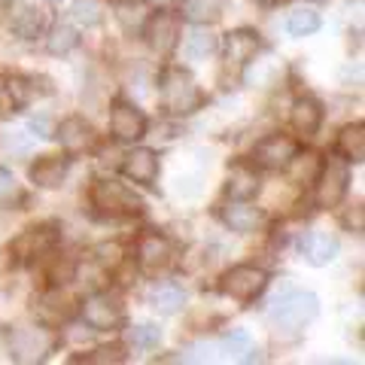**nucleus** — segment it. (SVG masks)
Here are the masks:
<instances>
[{
	"label": "nucleus",
	"mask_w": 365,
	"mask_h": 365,
	"mask_svg": "<svg viewBox=\"0 0 365 365\" xmlns=\"http://www.w3.org/2000/svg\"><path fill=\"white\" fill-rule=\"evenodd\" d=\"M52 137H58L64 155H71V158L91 153V150H95V143H98L95 128H91V122H86L83 116H67L58 128H55Z\"/></svg>",
	"instance_id": "f8f14e48"
},
{
	"label": "nucleus",
	"mask_w": 365,
	"mask_h": 365,
	"mask_svg": "<svg viewBox=\"0 0 365 365\" xmlns=\"http://www.w3.org/2000/svg\"><path fill=\"white\" fill-rule=\"evenodd\" d=\"M9 13H13V0H0V21L9 19Z\"/></svg>",
	"instance_id": "ea45409f"
},
{
	"label": "nucleus",
	"mask_w": 365,
	"mask_h": 365,
	"mask_svg": "<svg viewBox=\"0 0 365 365\" xmlns=\"http://www.w3.org/2000/svg\"><path fill=\"white\" fill-rule=\"evenodd\" d=\"M28 131H31L34 137H43V140H46V137H52V134H55V131H52V122L46 119V116H34V119L28 122Z\"/></svg>",
	"instance_id": "c9c22d12"
},
{
	"label": "nucleus",
	"mask_w": 365,
	"mask_h": 365,
	"mask_svg": "<svg viewBox=\"0 0 365 365\" xmlns=\"http://www.w3.org/2000/svg\"><path fill=\"white\" fill-rule=\"evenodd\" d=\"M362 220H365V213H362V207L356 204V210L344 216V225L350 228V232H362Z\"/></svg>",
	"instance_id": "4c0bfd02"
},
{
	"label": "nucleus",
	"mask_w": 365,
	"mask_h": 365,
	"mask_svg": "<svg viewBox=\"0 0 365 365\" xmlns=\"http://www.w3.org/2000/svg\"><path fill=\"white\" fill-rule=\"evenodd\" d=\"M323 104H319L317 98L311 95H304V98H295V104L289 110V122H292V128L299 131L302 137H314L319 131V125H323Z\"/></svg>",
	"instance_id": "6ab92c4d"
},
{
	"label": "nucleus",
	"mask_w": 365,
	"mask_h": 365,
	"mask_svg": "<svg viewBox=\"0 0 365 365\" xmlns=\"http://www.w3.org/2000/svg\"><path fill=\"white\" fill-rule=\"evenodd\" d=\"M338 237L329 235V232H304L302 241H299V253L311 262L314 268H323L329 262L338 259Z\"/></svg>",
	"instance_id": "dca6fc26"
},
{
	"label": "nucleus",
	"mask_w": 365,
	"mask_h": 365,
	"mask_svg": "<svg viewBox=\"0 0 365 365\" xmlns=\"http://www.w3.org/2000/svg\"><path fill=\"white\" fill-rule=\"evenodd\" d=\"M113 9H116V21L128 34H140L146 19H150V13H146V6L140 4V0H116Z\"/></svg>",
	"instance_id": "cd10ccee"
},
{
	"label": "nucleus",
	"mask_w": 365,
	"mask_h": 365,
	"mask_svg": "<svg viewBox=\"0 0 365 365\" xmlns=\"http://www.w3.org/2000/svg\"><path fill=\"white\" fill-rule=\"evenodd\" d=\"M79 46V31L71 21H58L46 31V52L49 55H71Z\"/></svg>",
	"instance_id": "a878e982"
},
{
	"label": "nucleus",
	"mask_w": 365,
	"mask_h": 365,
	"mask_svg": "<svg viewBox=\"0 0 365 365\" xmlns=\"http://www.w3.org/2000/svg\"><path fill=\"white\" fill-rule=\"evenodd\" d=\"M104 21V4L101 0H76L71 6V25L76 28H98Z\"/></svg>",
	"instance_id": "c756f323"
},
{
	"label": "nucleus",
	"mask_w": 365,
	"mask_h": 365,
	"mask_svg": "<svg viewBox=\"0 0 365 365\" xmlns=\"http://www.w3.org/2000/svg\"><path fill=\"white\" fill-rule=\"evenodd\" d=\"M182 304H186V292L174 283H158L150 289V307L158 314H177L182 311Z\"/></svg>",
	"instance_id": "bb28decb"
},
{
	"label": "nucleus",
	"mask_w": 365,
	"mask_h": 365,
	"mask_svg": "<svg viewBox=\"0 0 365 365\" xmlns=\"http://www.w3.org/2000/svg\"><path fill=\"white\" fill-rule=\"evenodd\" d=\"M79 317L91 332H110L125 323V304L113 292H95L79 304Z\"/></svg>",
	"instance_id": "423d86ee"
},
{
	"label": "nucleus",
	"mask_w": 365,
	"mask_h": 365,
	"mask_svg": "<svg viewBox=\"0 0 365 365\" xmlns=\"http://www.w3.org/2000/svg\"><path fill=\"white\" fill-rule=\"evenodd\" d=\"M153 4H158V6H165V4H174V0H153Z\"/></svg>",
	"instance_id": "79ce46f5"
},
{
	"label": "nucleus",
	"mask_w": 365,
	"mask_h": 365,
	"mask_svg": "<svg viewBox=\"0 0 365 365\" xmlns=\"http://www.w3.org/2000/svg\"><path fill=\"white\" fill-rule=\"evenodd\" d=\"M174 256H177V250L170 244V237L158 235V232H146L140 241H137V265L146 274H158V271L170 268Z\"/></svg>",
	"instance_id": "ddd939ff"
},
{
	"label": "nucleus",
	"mask_w": 365,
	"mask_h": 365,
	"mask_svg": "<svg viewBox=\"0 0 365 365\" xmlns=\"http://www.w3.org/2000/svg\"><path fill=\"white\" fill-rule=\"evenodd\" d=\"M122 177L131 182H140V186H153L158 180V155L153 150H146V146H137V150L125 153Z\"/></svg>",
	"instance_id": "2eb2a0df"
},
{
	"label": "nucleus",
	"mask_w": 365,
	"mask_h": 365,
	"mask_svg": "<svg viewBox=\"0 0 365 365\" xmlns=\"http://www.w3.org/2000/svg\"><path fill=\"white\" fill-rule=\"evenodd\" d=\"M31 137L25 131H4V150L13 155H28L31 153Z\"/></svg>",
	"instance_id": "f704fd0d"
},
{
	"label": "nucleus",
	"mask_w": 365,
	"mask_h": 365,
	"mask_svg": "<svg viewBox=\"0 0 365 365\" xmlns=\"http://www.w3.org/2000/svg\"><path fill=\"white\" fill-rule=\"evenodd\" d=\"M259 186H262V182H259V168L237 162V165H232V170H228L225 195L237 198V201H250V198H256Z\"/></svg>",
	"instance_id": "412c9836"
},
{
	"label": "nucleus",
	"mask_w": 365,
	"mask_h": 365,
	"mask_svg": "<svg viewBox=\"0 0 365 365\" xmlns=\"http://www.w3.org/2000/svg\"><path fill=\"white\" fill-rule=\"evenodd\" d=\"M143 40L146 46H150L153 52L158 55H170L180 46V16L170 13V9H158V13H150V19H146L143 25Z\"/></svg>",
	"instance_id": "1a4fd4ad"
},
{
	"label": "nucleus",
	"mask_w": 365,
	"mask_h": 365,
	"mask_svg": "<svg viewBox=\"0 0 365 365\" xmlns=\"http://www.w3.org/2000/svg\"><path fill=\"white\" fill-rule=\"evenodd\" d=\"M71 174V155H40L31 165V182L40 189H58Z\"/></svg>",
	"instance_id": "f3484780"
},
{
	"label": "nucleus",
	"mask_w": 365,
	"mask_h": 365,
	"mask_svg": "<svg viewBox=\"0 0 365 365\" xmlns=\"http://www.w3.org/2000/svg\"><path fill=\"white\" fill-rule=\"evenodd\" d=\"M110 134L116 143H137L146 137V116L143 110L125 98H116L110 104Z\"/></svg>",
	"instance_id": "6e6552de"
},
{
	"label": "nucleus",
	"mask_w": 365,
	"mask_h": 365,
	"mask_svg": "<svg viewBox=\"0 0 365 365\" xmlns=\"http://www.w3.org/2000/svg\"><path fill=\"white\" fill-rule=\"evenodd\" d=\"M91 207L110 216V220H125V216H137L143 210V198L134 189L125 186V182L98 180L91 186Z\"/></svg>",
	"instance_id": "20e7f679"
},
{
	"label": "nucleus",
	"mask_w": 365,
	"mask_h": 365,
	"mask_svg": "<svg viewBox=\"0 0 365 365\" xmlns=\"http://www.w3.org/2000/svg\"><path fill=\"white\" fill-rule=\"evenodd\" d=\"M216 350L225 353V356H232V359H250V353H253V338H250L244 329H232L228 335H222L216 341Z\"/></svg>",
	"instance_id": "7c9ffc66"
},
{
	"label": "nucleus",
	"mask_w": 365,
	"mask_h": 365,
	"mask_svg": "<svg viewBox=\"0 0 365 365\" xmlns=\"http://www.w3.org/2000/svg\"><path fill=\"white\" fill-rule=\"evenodd\" d=\"M55 341L49 335V329L43 326H16L9 332V350H13V359L19 362H40L52 353Z\"/></svg>",
	"instance_id": "0eeeda50"
},
{
	"label": "nucleus",
	"mask_w": 365,
	"mask_h": 365,
	"mask_svg": "<svg viewBox=\"0 0 365 365\" xmlns=\"http://www.w3.org/2000/svg\"><path fill=\"white\" fill-rule=\"evenodd\" d=\"M55 244H58V235H55L49 225H40V228H28L21 237H16L13 247H9V253H13L19 262H34V259L49 253Z\"/></svg>",
	"instance_id": "4468645a"
},
{
	"label": "nucleus",
	"mask_w": 365,
	"mask_h": 365,
	"mask_svg": "<svg viewBox=\"0 0 365 365\" xmlns=\"http://www.w3.org/2000/svg\"><path fill=\"white\" fill-rule=\"evenodd\" d=\"M319 314V299L314 292H289L271 304L268 319L277 332H299L307 323H314Z\"/></svg>",
	"instance_id": "7ed1b4c3"
},
{
	"label": "nucleus",
	"mask_w": 365,
	"mask_h": 365,
	"mask_svg": "<svg viewBox=\"0 0 365 365\" xmlns=\"http://www.w3.org/2000/svg\"><path fill=\"white\" fill-rule=\"evenodd\" d=\"M220 220L225 222V228H232V232L250 235V232H256V228L262 225V210L256 207V204H250V201L228 198V204L220 210Z\"/></svg>",
	"instance_id": "a211bd4d"
},
{
	"label": "nucleus",
	"mask_w": 365,
	"mask_h": 365,
	"mask_svg": "<svg viewBox=\"0 0 365 365\" xmlns=\"http://www.w3.org/2000/svg\"><path fill=\"white\" fill-rule=\"evenodd\" d=\"M259 6H280V4H289V0H253Z\"/></svg>",
	"instance_id": "a19ab883"
},
{
	"label": "nucleus",
	"mask_w": 365,
	"mask_h": 365,
	"mask_svg": "<svg viewBox=\"0 0 365 365\" xmlns=\"http://www.w3.org/2000/svg\"><path fill=\"white\" fill-rule=\"evenodd\" d=\"M98 356H83L86 362H122V356H119V350H95Z\"/></svg>",
	"instance_id": "e433bc0d"
},
{
	"label": "nucleus",
	"mask_w": 365,
	"mask_h": 365,
	"mask_svg": "<svg viewBox=\"0 0 365 365\" xmlns=\"http://www.w3.org/2000/svg\"><path fill=\"white\" fill-rule=\"evenodd\" d=\"M128 341L134 350H158V344H162V329L155 323H137L128 329Z\"/></svg>",
	"instance_id": "72a5a7b5"
},
{
	"label": "nucleus",
	"mask_w": 365,
	"mask_h": 365,
	"mask_svg": "<svg viewBox=\"0 0 365 365\" xmlns=\"http://www.w3.org/2000/svg\"><path fill=\"white\" fill-rule=\"evenodd\" d=\"M52 4H55V0H52Z\"/></svg>",
	"instance_id": "37998d69"
},
{
	"label": "nucleus",
	"mask_w": 365,
	"mask_h": 365,
	"mask_svg": "<svg viewBox=\"0 0 365 365\" xmlns=\"http://www.w3.org/2000/svg\"><path fill=\"white\" fill-rule=\"evenodd\" d=\"M182 49L192 61H204L210 58V55L220 49V40H216V34L207 28V25H195L189 34H186V43H182Z\"/></svg>",
	"instance_id": "393cba45"
},
{
	"label": "nucleus",
	"mask_w": 365,
	"mask_h": 365,
	"mask_svg": "<svg viewBox=\"0 0 365 365\" xmlns=\"http://www.w3.org/2000/svg\"><path fill=\"white\" fill-rule=\"evenodd\" d=\"M265 289H268V271L259 265H235V268H228L220 280V292L225 299L241 302V304L256 302Z\"/></svg>",
	"instance_id": "39448f33"
},
{
	"label": "nucleus",
	"mask_w": 365,
	"mask_h": 365,
	"mask_svg": "<svg viewBox=\"0 0 365 365\" xmlns=\"http://www.w3.org/2000/svg\"><path fill=\"white\" fill-rule=\"evenodd\" d=\"M350 189V165L341 155H329L314 174V204L319 210L338 207Z\"/></svg>",
	"instance_id": "f03ea898"
},
{
	"label": "nucleus",
	"mask_w": 365,
	"mask_h": 365,
	"mask_svg": "<svg viewBox=\"0 0 365 365\" xmlns=\"http://www.w3.org/2000/svg\"><path fill=\"white\" fill-rule=\"evenodd\" d=\"M244 76H247V83L250 86H259V88H268L271 83H274V76H277L280 73V61L277 58H274V55H268V58L265 61H250L247 67H244Z\"/></svg>",
	"instance_id": "2f4dec72"
},
{
	"label": "nucleus",
	"mask_w": 365,
	"mask_h": 365,
	"mask_svg": "<svg viewBox=\"0 0 365 365\" xmlns=\"http://www.w3.org/2000/svg\"><path fill=\"white\" fill-rule=\"evenodd\" d=\"M158 104H162L165 116L182 119V116H195L204 107V91L195 83V76L182 67H165L158 73Z\"/></svg>",
	"instance_id": "f257e3e1"
},
{
	"label": "nucleus",
	"mask_w": 365,
	"mask_h": 365,
	"mask_svg": "<svg viewBox=\"0 0 365 365\" xmlns=\"http://www.w3.org/2000/svg\"><path fill=\"white\" fill-rule=\"evenodd\" d=\"M335 153L344 158L347 165H359L365 158V128L362 122H353V125H344L335 140Z\"/></svg>",
	"instance_id": "4be33fe9"
},
{
	"label": "nucleus",
	"mask_w": 365,
	"mask_h": 365,
	"mask_svg": "<svg viewBox=\"0 0 365 365\" xmlns=\"http://www.w3.org/2000/svg\"><path fill=\"white\" fill-rule=\"evenodd\" d=\"M225 4L228 0H186L182 4V16L195 25H210L225 13Z\"/></svg>",
	"instance_id": "c85d7f7f"
},
{
	"label": "nucleus",
	"mask_w": 365,
	"mask_h": 365,
	"mask_svg": "<svg viewBox=\"0 0 365 365\" xmlns=\"http://www.w3.org/2000/svg\"><path fill=\"white\" fill-rule=\"evenodd\" d=\"M262 49V34L253 28H237L222 37V58L228 71H244Z\"/></svg>",
	"instance_id": "9d476101"
},
{
	"label": "nucleus",
	"mask_w": 365,
	"mask_h": 365,
	"mask_svg": "<svg viewBox=\"0 0 365 365\" xmlns=\"http://www.w3.org/2000/svg\"><path fill=\"white\" fill-rule=\"evenodd\" d=\"M4 95L9 101V110H25L34 98L40 95L37 88V76H9L4 83Z\"/></svg>",
	"instance_id": "b1692460"
},
{
	"label": "nucleus",
	"mask_w": 365,
	"mask_h": 365,
	"mask_svg": "<svg viewBox=\"0 0 365 365\" xmlns=\"http://www.w3.org/2000/svg\"><path fill=\"white\" fill-rule=\"evenodd\" d=\"M13 189H16V180H13V174L0 168V195H9V192H13Z\"/></svg>",
	"instance_id": "58836bf2"
},
{
	"label": "nucleus",
	"mask_w": 365,
	"mask_h": 365,
	"mask_svg": "<svg viewBox=\"0 0 365 365\" xmlns=\"http://www.w3.org/2000/svg\"><path fill=\"white\" fill-rule=\"evenodd\" d=\"M319 13L317 9H295V13H289V19H287V31L292 34V37H311V34H317L319 31Z\"/></svg>",
	"instance_id": "473e14b6"
},
{
	"label": "nucleus",
	"mask_w": 365,
	"mask_h": 365,
	"mask_svg": "<svg viewBox=\"0 0 365 365\" xmlns=\"http://www.w3.org/2000/svg\"><path fill=\"white\" fill-rule=\"evenodd\" d=\"M13 9L16 13H9V19H13V31L19 34L21 40H37V37H43V34L49 31V16H46L40 6L19 4Z\"/></svg>",
	"instance_id": "aec40b11"
},
{
	"label": "nucleus",
	"mask_w": 365,
	"mask_h": 365,
	"mask_svg": "<svg viewBox=\"0 0 365 365\" xmlns=\"http://www.w3.org/2000/svg\"><path fill=\"white\" fill-rule=\"evenodd\" d=\"M73 314V299L61 289H49L40 299V319H46V323L58 326V323H67Z\"/></svg>",
	"instance_id": "5701e85b"
},
{
	"label": "nucleus",
	"mask_w": 365,
	"mask_h": 365,
	"mask_svg": "<svg viewBox=\"0 0 365 365\" xmlns=\"http://www.w3.org/2000/svg\"><path fill=\"white\" fill-rule=\"evenodd\" d=\"M299 153V143L289 134H268L262 137L253 150V165L262 170H287Z\"/></svg>",
	"instance_id": "9b49d317"
}]
</instances>
